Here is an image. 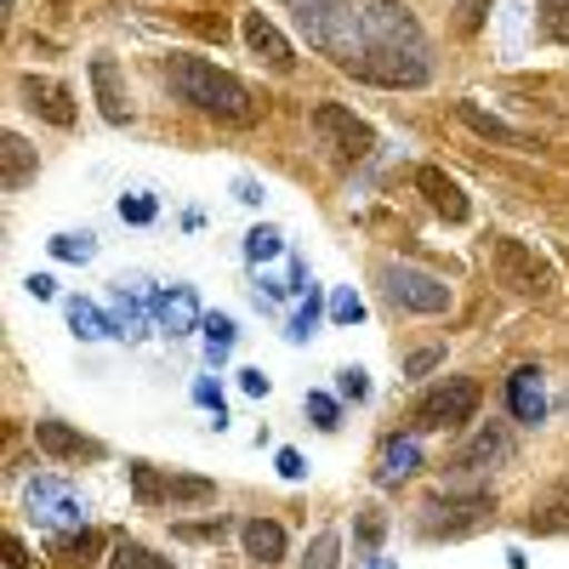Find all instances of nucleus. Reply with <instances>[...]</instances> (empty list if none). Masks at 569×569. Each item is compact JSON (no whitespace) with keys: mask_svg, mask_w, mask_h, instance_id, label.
Returning a JSON list of instances; mask_svg holds the SVG:
<instances>
[{"mask_svg":"<svg viewBox=\"0 0 569 569\" xmlns=\"http://www.w3.org/2000/svg\"><path fill=\"white\" fill-rule=\"evenodd\" d=\"M166 86L177 91V103L200 109V114H211L222 126H257V114H262L240 74H228V69H217L211 58H194V52L166 58Z\"/></svg>","mask_w":569,"mask_h":569,"instance_id":"obj_1","label":"nucleus"},{"mask_svg":"<svg viewBox=\"0 0 569 569\" xmlns=\"http://www.w3.org/2000/svg\"><path fill=\"white\" fill-rule=\"evenodd\" d=\"M490 262H496V279L507 284L512 297H525V302H552L558 273H552V262H547L536 246L512 240V233H496V240H490Z\"/></svg>","mask_w":569,"mask_h":569,"instance_id":"obj_2","label":"nucleus"},{"mask_svg":"<svg viewBox=\"0 0 569 569\" xmlns=\"http://www.w3.org/2000/svg\"><path fill=\"white\" fill-rule=\"evenodd\" d=\"M490 507H496V496L490 490H467V496H456V490H433L421 507H416V525H421V536H445V541H456V536H472L490 518Z\"/></svg>","mask_w":569,"mask_h":569,"instance_id":"obj_3","label":"nucleus"},{"mask_svg":"<svg viewBox=\"0 0 569 569\" xmlns=\"http://www.w3.org/2000/svg\"><path fill=\"white\" fill-rule=\"evenodd\" d=\"M382 291L399 313H421V319H433V313H450V284L439 273H427V268H410V262H382Z\"/></svg>","mask_w":569,"mask_h":569,"instance_id":"obj_4","label":"nucleus"},{"mask_svg":"<svg viewBox=\"0 0 569 569\" xmlns=\"http://www.w3.org/2000/svg\"><path fill=\"white\" fill-rule=\"evenodd\" d=\"M472 410H479V382L472 376H445L439 388L416 399V427L421 433H456V427L472 421Z\"/></svg>","mask_w":569,"mask_h":569,"instance_id":"obj_5","label":"nucleus"},{"mask_svg":"<svg viewBox=\"0 0 569 569\" xmlns=\"http://www.w3.org/2000/svg\"><path fill=\"white\" fill-rule=\"evenodd\" d=\"M313 131H319V142L337 160H365L376 149V131L342 103H313Z\"/></svg>","mask_w":569,"mask_h":569,"instance_id":"obj_6","label":"nucleus"},{"mask_svg":"<svg viewBox=\"0 0 569 569\" xmlns=\"http://www.w3.org/2000/svg\"><path fill=\"white\" fill-rule=\"evenodd\" d=\"M29 518L46 530H86V501L63 479H34L29 485Z\"/></svg>","mask_w":569,"mask_h":569,"instance_id":"obj_7","label":"nucleus"},{"mask_svg":"<svg viewBox=\"0 0 569 569\" xmlns=\"http://www.w3.org/2000/svg\"><path fill=\"white\" fill-rule=\"evenodd\" d=\"M359 34L365 40H382V46H427L416 12L399 7V0H370V7L359 12Z\"/></svg>","mask_w":569,"mask_h":569,"instance_id":"obj_8","label":"nucleus"},{"mask_svg":"<svg viewBox=\"0 0 569 569\" xmlns=\"http://www.w3.org/2000/svg\"><path fill=\"white\" fill-rule=\"evenodd\" d=\"M18 98H23V109H34L46 126H58V131L74 126V98H69V86L52 80V74H23V80H18Z\"/></svg>","mask_w":569,"mask_h":569,"instance_id":"obj_9","label":"nucleus"},{"mask_svg":"<svg viewBox=\"0 0 569 569\" xmlns=\"http://www.w3.org/2000/svg\"><path fill=\"white\" fill-rule=\"evenodd\" d=\"M512 450H518V445H512V433H507V421H485L479 433L456 450L450 472H490V467L512 461Z\"/></svg>","mask_w":569,"mask_h":569,"instance_id":"obj_10","label":"nucleus"},{"mask_svg":"<svg viewBox=\"0 0 569 569\" xmlns=\"http://www.w3.org/2000/svg\"><path fill=\"white\" fill-rule=\"evenodd\" d=\"M507 405H512V421L541 427L547 421V370L541 365H518L507 376Z\"/></svg>","mask_w":569,"mask_h":569,"instance_id":"obj_11","label":"nucleus"},{"mask_svg":"<svg viewBox=\"0 0 569 569\" xmlns=\"http://www.w3.org/2000/svg\"><path fill=\"white\" fill-rule=\"evenodd\" d=\"M154 325L166 330V337H188V330H200L206 313H200V297H194V284H171V291H160L149 302Z\"/></svg>","mask_w":569,"mask_h":569,"instance_id":"obj_12","label":"nucleus"},{"mask_svg":"<svg viewBox=\"0 0 569 569\" xmlns=\"http://www.w3.org/2000/svg\"><path fill=\"white\" fill-rule=\"evenodd\" d=\"M86 74H91V91H98V109H103V120H109V126H131V103H126L120 63H114L109 52H98V58L86 63Z\"/></svg>","mask_w":569,"mask_h":569,"instance_id":"obj_13","label":"nucleus"},{"mask_svg":"<svg viewBox=\"0 0 569 569\" xmlns=\"http://www.w3.org/2000/svg\"><path fill=\"white\" fill-rule=\"evenodd\" d=\"M416 188H421L427 206H433L445 222H467V217H472V206H467V194H461V182H456L450 171H439V166H416Z\"/></svg>","mask_w":569,"mask_h":569,"instance_id":"obj_14","label":"nucleus"},{"mask_svg":"<svg viewBox=\"0 0 569 569\" xmlns=\"http://www.w3.org/2000/svg\"><path fill=\"white\" fill-rule=\"evenodd\" d=\"M240 34H246V46H251V52L268 63V69H291L297 63V52H291V40H284L279 34V23L268 18V12H246V23H240Z\"/></svg>","mask_w":569,"mask_h":569,"instance_id":"obj_15","label":"nucleus"},{"mask_svg":"<svg viewBox=\"0 0 569 569\" xmlns=\"http://www.w3.org/2000/svg\"><path fill=\"white\" fill-rule=\"evenodd\" d=\"M456 120L467 126V131H479L485 142H507V149H536V137L525 131V126H512V120H501V114H490V109H479V103H456Z\"/></svg>","mask_w":569,"mask_h":569,"instance_id":"obj_16","label":"nucleus"},{"mask_svg":"<svg viewBox=\"0 0 569 569\" xmlns=\"http://www.w3.org/2000/svg\"><path fill=\"white\" fill-rule=\"evenodd\" d=\"M34 171H40V160H34V149H29V137H18V131L0 137V188H7V194H18V188L34 182Z\"/></svg>","mask_w":569,"mask_h":569,"instance_id":"obj_17","label":"nucleus"},{"mask_svg":"<svg viewBox=\"0 0 569 569\" xmlns=\"http://www.w3.org/2000/svg\"><path fill=\"white\" fill-rule=\"evenodd\" d=\"M421 472V445L410 439V433H399V439H388L382 445V467H376V485H405V479H416Z\"/></svg>","mask_w":569,"mask_h":569,"instance_id":"obj_18","label":"nucleus"},{"mask_svg":"<svg viewBox=\"0 0 569 569\" xmlns=\"http://www.w3.org/2000/svg\"><path fill=\"white\" fill-rule=\"evenodd\" d=\"M530 530H536V536H563V530H569V479H558V485H547V490L536 496Z\"/></svg>","mask_w":569,"mask_h":569,"instance_id":"obj_19","label":"nucleus"},{"mask_svg":"<svg viewBox=\"0 0 569 569\" xmlns=\"http://www.w3.org/2000/svg\"><path fill=\"white\" fill-rule=\"evenodd\" d=\"M34 445L46 450V456H58V461H74V456H98V445L91 439H80L74 427H63V421H34Z\"/></svg>","mask_w":569,"mask_h":569,"instance_id":"obj_20","label":"nucleus"},{"mask_svg":"<svg viewBox=\"0 0 569 569\" xmlns=\"http://www.w3.org/2000/svg\"><path fill=\"white\" fill-rule=\"evenodd\" d=\"M240 541H246V558L262 563V569L284 558V530L273 525V518H246V525H240Z\"/></svg>","mask_w":569,"mask_h":569,"instance_id":"obj_21","label":"nucleus"},{"mask_svg":"<svg viewBox=\"0 0 569 569\" xmlns=\"http://www.w3.org/2000/svg\"><path fill=\"white\" fill-rule=\"evenodd\" d=\"M109 330L126 342H142L149 337V313H142L137 297H126V284H114V302H109Z\"/></svg>","mask_w":569,"mask_h":569,"instance_id":"obj_22","label":"nucleus"},{"mask_svg":"<svg viewBox=\"0 0 569 569\" xmlns=\"http://www.w3.org/2000/svg\"><path fill=\"white\" fill-rule=\"evenodd\" d=\"M69 330H74L80 342H103V337H114V330H109V313H103L98 302H86V297L69 302Z\"/></svg>","mask_w":569,"mask_h":569,"instance_id":"obj_23","label":"nucleus"},{"mask_svg":"<svg viewBox=\"0 0 569 569\" xmlns=\"http://www.w3.org/2000/svg\"><path fill=\"white\" fill-rule=\"evenodd\" d=\"M166 501L171 507H206V501H217V485L194 479V472H171V479H166Z\"/></svg>","mask_w":569,"mask_h":569,"instance_id":"obj_24","label":"nucleus"},{"mask_svg":"<svg viewBox=\"0 0 569 569\" xmlns=\"http://www.w3.org/2000/svg\"><path fill=\"white\" fill-rule=\"evenodd\" d=\"M200 337H206V359H211V365H222V359L233 353V337H240V325H233L228 313H206Z\"/></svg>","mask_w":569,"mask_h":569,"instance_id":"obj_25","label":"nucleus"},{"mask_svg":"<svg viewBox=\"0 0 569 569\" xmlns=\"http://www.w3.org/2000/svg\"><path fill=\"white\" fill-rule=\"evenodd\" d=\"M98 547H103L98 530H63V536L52 541V552H58L63 563H91V558H98Z\"/></svg>","mask_w":569,"mask_h":569,"instance_id":"obj_26","label":"nucleus"},{"mask_svg":"<svg viewBox=\"0 0 569 569\" xmlns=\"http://www.w3.org/2000/svg\"><path fill=\"white\" fill-rule=\"evenodd\" d=\"M109 569H177L171 558H160V552H149V547H137V541H114V552H109Z\"/></svg>","mask_w":569,"mask_h":569,"instance_id":"obj_27","label":"nucleus"},{"mask_svg":"<svg viewBox=\"0 0 569 569\" xmlns=\"http://www.w3.org/2000/svg\"><path fill=\"white\" fill-rule=\"evenodd\" d=\"M337 563H342V536H337V530H319V536L308 541V552H302L297 569H337Z\"/></svg>","mask_w":569,"mask_h":569,"instance_id":"obj_28","label":"nucleus"},{"mask_svg":"<svg viewBox=\"0 0 569 569\" xmlns=\"http://www.w3.org/2000/svg\"><path fill=\"white\" fill-rule=\"evenodd\" d=\"M279 251H284V233H279V228L257 222V228L246 233V262H257V268H262V262H273Z\"/></svg>","mask_w":569,"mask_h":569,"instance_id":"obj_29","label":"nucleus"},{"mask_svg":"<svg viewBox=\"0 0 569 569\" xmlns=\"http://www.w3.org/2000/svg\"><path fill=\"white\" fill-rule=\"evenodd\" d=\"M46 246H52L58 262H91L98 257V240H91V233H52Z\"/></svg>","mask_w":569,"mask_h":569,"instance_id":"obj_30","label":"nucleus"},{"mask_svg":"<svg viewBox=\"0 0 569 569\" xmlns=\"http://www.w3.org/2000/svg\"><path fill=\"white\" fill-rule=\"evenodd\" d=\"M541 34L547 40H558V46H569V0H541Z\"/></svg>","mask_w":569,"mask_h":569,"instance_id":"obj_31","label":"nucleus"},{"mask_svg":"<svg viewBox=\"0 0 569 569\" xmlns=\"http://www.w3.org/2000/svg\"><path fill=\"white\" fill-rule=\"evenodd\" d=\"M131 490H137V501H166V479H160V472L149 467V461H131Z\"/></svg>","mask_w":569,"mask_h":569,"instance_id":"obj_32","label":"nucleus"},{"mask_svg":"<svg viewBox=\"0 0 569 569\" xmlns=\"http://www.w3.org/2000/svg\"><path fill=\"white\" fill-rule=\"evenodd\" d=\"M382 530H388V518L376 512V507H365V512H359V552H365V558H376V547H382Z\"/></svg>","mask_w":569,"mask_h":569,"instance_id":"obj_33","label":"nucleus"},{"mask_svg":"<svg viewBox=\"0 0 569 569\" xmlns=\"http://www.w3.org/2000/svg\"><path fill=\"white\" fill-rule=\"evenodd\" d=\"M114 211H120V222H137V228L160 217V206H154V194H120V206H114Z\"/></svg>","mask_w":569,"mask_h":569,"instance_id":"obj_34","label":"nucleus"},{"mask_svg":"<svg viewBox=\"0 0 569 569\" xmlns=\"http://www.w3.org/2000/svg\"><path fill=\"white\" fill-rule=\"evenodd\" d=\"M308 416H313V427H325V433H337V427H342V405L330 393H308Z\"/></svg>","mask_w":569,"mask_h":569,"instance_id":"obj_35","label":"nucleus"},{"mask_svg":"<svg viewBox=\"0 0 569 569\" xmlns=\"http://www.w3.org/2000/svg\"><path fill=\"white\" fill-rule=\"evenodd\" d=\"M313 330H319V297L308 291V308H297V319H291L284 337H291V342H313Z\"/></svg>","mask_w":569,"mask_h":569,"instance_id":"obj_36","label":"nucleus"},{"mask_svg":"<svg viewBox=\"0 0 569 569\" xmlns=\"http://www.w3.org/2000/svg\"><path fill=\"white\" fill-rule=\"evenodd\" d=\"M337 393L353 399V405L370 399V382H365V370H359V365H342V370H337Z\"/></svg>","mask_w":569,"mask_h":569,"instance_id":"obj_37","label":"nucleus"},{"mask_svg":"<svg viewBox=\"0 0 569 569\" xmlns=\"http://www.w3.org/2000/svg\"><path fill=\"white\" fill-rule=\"evenodd\" d=\"M330 319H337V325H359V319H365L359 291H337V297H330Z\"/></svg>","mask_w":569,"mask_h":569,"instance_id":"obj_38","label":"nucleus"},{"mask_svg":"<svg viewBox=\"0 0 569 569\" xmlns=\"http://www.w3.org/2000/svg\"><path fill=\"white\" fill-rule=\"evenodd\" d=\"M194 405H200V410H211V416H217V427L228 421V410H222V388L211 382V376H200V382H194Z\"/></svg>","mask_w":569,"mask_h":569,"instance_id":"obj_39","label":"nucleus"},{"mask_svg":"<svg viewBox=\"0 0 569 569\" xmlns=\"http://www.w3.org/2000/svg\"><path fill=\"white\" fill-rule=\"evenodd\" d=\"M182 541H222L228 536V518H206V525H177Z\"/></svg>","mask_w":569,"mask_h":569,"instance_id":"obj_40","label":"nucleus"},{"mask_svg":"<svg viewBox=\"0 0 569 569\" xmlns=\"http://www.w3.org/2000/svg\"><path fill=\"white\" fill-rule=\"evenodd\" d=\"M439 365H445V348H416L405 359V376H427V370H439Z\"/></svg>","mask_w":569,"mask_h":569,"instance_id":"obj_41","label":"nucleus"},{"mask_svg":"<svg viewBox=\"0 0 569 569\" xmlns=\"http://www.w3.org/2000/svg\"><path fill=\"white\" fill-rule=\"evenodd\" d=\"M273 467H279V479H291V485H297V479H308V461H302L297 450H279V456H273Z\"/></svg>","mask_w":569,"mask_h":569,"instance_id":"obj_42","label":"nucleus"},{"mask_svg":"<svg viewBox=\"0 0 569 569\" xmlns=\"http://www.w3.org/2000/svg\"><path fill=\"white\" fill-rule=\"evenodd\" d=\"M233 200H240V206H262V200H268V188H262L257 177H240V182H233Z\"/></svg>","mask_w":569,"mask_h":569,"instance_id":"obj_43","label":"nucleus"},{"mask_svg":"<svg viewBox=\"0 0 569 569\" xmlns=\"http://www.w3.org/2000/svg\"><path fill=\"white\" fill-rule=\"evenodd\" d=\"M23 284H29V297H34V302H46V297H58V279H52V273H29Z\"/></svg>","mask_w":569,"mask_h":569,"instance_id":"obj_44","label":"nucleus"},{"mask_svg":"<svg viewBox=\"0 0 569 569\" xmlns=\"http://www.w3.org/2000/svg\"><path fill=\"white\" fill-rule=\"evenodd\" d=\"M284 284H291V291H313V279H308V262H302V257H291V279H284Z\"/></svg>","mask_w":569,"mask_h":569,"instance_id":"obj_45","label":"nucleus"},{"mask_svg":"<svg viewBox=\"0 0 569 569\" xmlns=\"http://www.w3.org/2000/svg\"><path fill=\"white\" fill-rule=\"evenodd\" d=\"M240 388H246L251 399H262V393H268V376H262V370H240Z\"/></svg>","mask_w":569,"mask_h":569,"instance_id":"obj_46","label":"nucleus"},{"mask_svg":"<svg viewBox=\"0 0 569 569\" xmlns=\"http://www.w3.org/2000/svg\"><path fill=\"white\" fill-rule=\"evenodd\" d=\"M7 563H12V569H23V563H29V547H23L18 536H7Z\"/></svg>","mask_w":569,"mask_h":569,"instance_id":"obj_47","label":"nucleus"},{"mask_svg":"<svg viewBox=\"0 0 569 569\" xmlns=\"http://www.w3.org/2000/svg\"><path fill=\"white\" fill-rule=\"evenodd\" d=\"M558 410H563V416H569V388H563V393H558Z\"/></svg>","mask_w":569,"mask_h":569,"instance_id":"obj_48","label":"nucleus"},{"mask_svg":"<svg viewBox=\"0 0 569 569\" xmlns=\"http://www.w3.org/2000/svg\"><path fill=\"white\" fill-rule=\"evenodd\" d=\"M370 569H393V563H388V558H370Z\"/></svg>","mask_w":569,"mask_h":569,"instance_id":"obj_49","label":"nucleus"}]
</instances>
